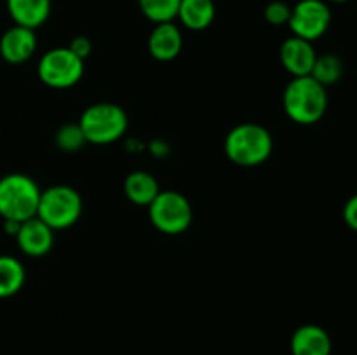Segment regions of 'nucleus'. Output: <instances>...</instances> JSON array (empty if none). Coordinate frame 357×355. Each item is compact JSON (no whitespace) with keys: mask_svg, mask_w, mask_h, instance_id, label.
I'll return each instance as SVG.
<instances>
[{"mask_svg":"<svg viewBox=\"0 0 357 355\" xmlns=\"http://www.w3.org/2000/svg\"><path fill=\"white\" fill-rule=\"evenodd\" d=\"M284 113L298 125H314L328 110V90L310 75L293 77L282 93Z\"/></svg>","mask_w":357,"mask_h":355,"instance_id":"1","label":"nucleus"},{"mask_svg":"<svg viewBox=\"0 0 357 355\" xmlns=\"http://www.w3.org/2000/svg\"><path fill=\"white\" fill-rule=\"evenodd\" d=\"M274 150L272 134L260 124L244 122L230 129L225 138V155L239 167H257L268 160Z\"/></svg>","mask_w":357,"mask_h":355,"instance_id":"2","label":"nucleus"},{"mask_svg":"<svg viewBox=\"0 0 357 355\" xmlns=\"http://www.w3.org/2000/svg\"><path fill=\"white\" fill-rule=\"evenodd\" d=\"M42 190L33 178L10 173L0 178V216L2 219L26 221L37 216Z\"/></svg>","mask_w":357,"mask_h":355,"instance_id":"3","label":"nucleus"},{"mask_svg":"<svg viewBox=\"0 0 357 355\" xmlns=\"http://www.w3.org/2000/svg\"><path fill=\"white\" fill-rule=\"evenodd\" d=\"M86 141L91 145H110L128 131V115L115 103H94L82 111L79 120Z\"/></svg>","mask_w":357,"mask_h":355,"instance_id":"4","label":"nucleus"},{"mask_svg":"<svg viewBox=\"0 0 357 355\" xmlns=\"http://www.w3.org/2000/svg\"><path fill=\"white\" fill-rule=\"evenodd\" d=\"M82 216V197L66 184H54L42 190L37 218L52 230H65L75 225Z\"/></svg>","mask_w":357,"mask_h":355,"instance_id":"5","label":"nucleus"},{"mask_svg":"<svg viewBox=\"0 0 357 355\" xmlns=\"http://www.w3.org/2000/svg\"><path fill=\"white\" fill-rule=\"evenodd\" d=\"M152 225L166 235H180L187 232L194 219L192 204L183 194L176 190H160L149 205Z\"/></svg>","mask_w":357,"mask_h":355,"instance_id":"6","label":"nucleus"},{"mask_svg":"<svg viewBox=\"0 0 357 355\" xmlns=\"http://www.w3.org/2000/svg\"><path fill=\"white\" fill-rule=\"evenodd\" d=\"M38 79L51 89H70L84 77V59L68 47H54L42 54L37 66Z\"/></svg>","mask_w":357,"mask_h":355,"instance_id":"7","label":"nucleus"},{"mask_svg":"<svg viewBox=\"0 0 357 355\" xmlns=\"http://www.w3.org/2000/svg\"><path fill=\"white\" fill-rule=\"evenodd\" d=\"M331 24V9L324 0H300L291 7L288 26L295 37L319 40Z\"/></svg>","mask_w":357,"mask_h":355,"instance_id":"8","label":"nucleus"},{"mask_svg":"<svg viewBox=\"0 0 357 355\" xmlns=\"http://www.w3.org/2000/svg\"><path fill=\"white\" fill-rule=\"evenodd\" d=\"M37 51V35L35 30L24 26H10L0 37V56L9 65H21L33 58Z\"/></svg>","mask_w":357,"mask_h":355,"instance_id":"9","label":"nucleus"},{"mask_svg":"<svg viewBox=\"0 0 357 355\" xmlns=\"http://www.w3.org/2000/svg\"><path fill=\"white\" fill-rule=\"evenodd\" d=\"M14 239L21 253L30 258H42L54 246V230L35 216L21 223Z\"/></svg>","mask_w":357,"mask_h":355,"instance_id":"10","label":"nucleus"},{"mask_svg":"<svg viewBox=\"0 0 357 355\" xmlns=\"http://www.w3.org/2000/svg\"><path fill=\"white\" fill-rule=\"evenodd\" d=\"M281 65L291 77H307L310 75L316 63L317 52L312 42L303 40L300 37H289L282 42L279 49Z\"/></svg>","mask_w":357,"mask_h":355,"instance_id":"11","label":"nucleus"},{"mask_svg":"<svg viewBox=\"0 0 357 355\" xmlns=\"http://www.w3.org/2000/svg\"><path fill=\"white\" fill-rule=\"evenodd\" d=\"M183 49V35L174 21L159 23L153 26L149 37V52L157 61H173Z\"/></svg>","mask_w":357,"mask_h":355,"instance_id":"12","label":"nucleus"},{"mask_svg":"<svg viewBox=\"0 0 357 355\" xmlns=\"http://www.w3.org/2000/svg\"><path fill=\"white\" fill-rule=\"evenodd\" d=\"M291 355H331L333 343L324 327L305 324L293 333L289 340Z\"/></svg>","mask_w":357,"mask_h":355,"instance_id":"13","label":"nucleus"},{"mask_svg":"<svg viewBox=\"0 0 357 355\" xmlns=\"http://www.w3.org/2000/svg\"><path fill=\"white\" fill-rule=\"evenodd\" d=\"M7 13L17 26L37 30L51 16V0H6Z\"/></svg>","mask_w":357,"mask_h":355,"instance_id":"14","label":"nucleus"},{"mask_svg":"<svg viewBox=\"0 0 357 355\" xmlns=\"http://www.w3.org/2000/svg\"><path fill=\"white\" fill-rule=\"evenodd\" d=\"M176 17L187 30L202 31L211 26L215 21V2L213 0H181Z\"/></svg>","mask_w":357,"mask_h":355,"instance_id":"15","label":"nucleus"},{"mask_svg":"<svg viewBox=\"0 0 357 355\" xmlns=\"http://www.w3.org/2000/svg\"><path fill=\"white\" fill-rule=\"evenodd\" d=\"M160 188L155 178L146 171H132L124 180V194L135 205L149 207L159 195Z\"/></svg>","mask_w":357,"mask_h":355,"instance_id":"16","label":"nucleus"},{"mask_svg":"<svg viewBox=\"0 0 357 355\" xmlns=\"http://www.w3.org/2000/svg\"><path fill=\"white\" fill-rule=\"evenodd\" d=\"M26 281V270L17 258L0 256V299L10 298L23 289Z\"/></svg>","mask_w":357,"mask_h":355,"instance_id":"17","label":"nucleus"},{"mask_svg":"<svg viewBox=\"0 0 357 355\" xmlns=\"http://www.w3.org/2000/svg\"><path fill=\"white\" fill-rule=\"evenodd\" d=\"M342 75H344V61L331 52L317 56L312 72H310V77L324 87L337 84L342 79Z\"/></svg>","mask_w":357,"mask_h":355,"instance_id":"18","label":"nucleus"},{"mask_svg":"<svg viewBox=\"0 0 357 355\" xmlns=\"http://www.w3.org/2000/svg\"><path fill=\"white\" fill-rule=\"evenodd\" d=\"M181 0H138L139 10L152 23H169L178 16Z\"/></svg>","mask_w":357,"mask_h":355,"instance_id":"19","label":"nucleus"},{"mask_svg":"<svg viewBox=\"0 0 357 355\" xmlns=\"http://www.w3.org/2000/svg\"><path fill=\"white\" fill-rule=\"evenodd\" d=\"M86 136L80 129L79 122H70V124L61 125L56 132V145L61 152L75 153L86 145Z\"/></svg>","mask_w":357,"mask_h":355,"instance_id":"20","label":"nucleus"},{"mask_svg":"<svg viewBox=\"0 0 357 355\" xmlns=\"http://www.w3.org/2000/svg\"><path fill=\"white\" fill-rule=\"evenodd\" d=\"M265 21L272 26H282V24H288L289 17H291V7L288 6L282 0H272L264 10Z\"/></svg>","mask_w":357,"mask_h":355,"instance_id":"21","label":"nucleus"},{"mask_svg":"<svg viewBox=\"0 0 357 355\" xmlns=\"http://www.w3.org/2000/svg\"><path fill=\"white\" fill-rule=\"evenodd\" d=\"M68 49L73 52V54L79 56L80 59H86L87 56L93 52V42H91L87 37L79 35V37H75L72 42H70Z\"/></svg>","mask_w":357,"mask_h":355,"instance_id":"22","label":"nucleus"},{"mask_svg":"<svg viewBox=\"0 0 357 355\" xmlns=\"http://www.w3.org/2000/svg\"><path fill=\"white\" fill-rule=\"evenodd\" d=\"M344 221L351 230L357 232V194L352 195L344 205Z\"/></svg>","mask_w":357,"mask_h":355,"instance_id":"23","label":"nucleus"},{"mask_svg":"<svg viewBox=\"0 0 357 355\" xmlns=\"http://www.w3.org/2000/svg\"><path fill=\"white\" fill-rule=\"evenodd\" d=\"M3 232L10 237H16V233L20 232V221H14V219H3Z\"/></svg>","mask_w":357,"mask_h":355,"instance_id":"24","label":"nucleus"},{"mask_svg":"<svg viewBox=\"0 0 357 355\" xmlns=\"http://www.w3.org/2000/svg\"><path fill=\"white\" fill-rule=\"evenodd\" d=\"M328 2H331V3H347V2H351V0H328Z\"/></svg>","mask_w":357,"mask_h":355,"instance_id":"25","label":"nucleus"}]
</instances>
